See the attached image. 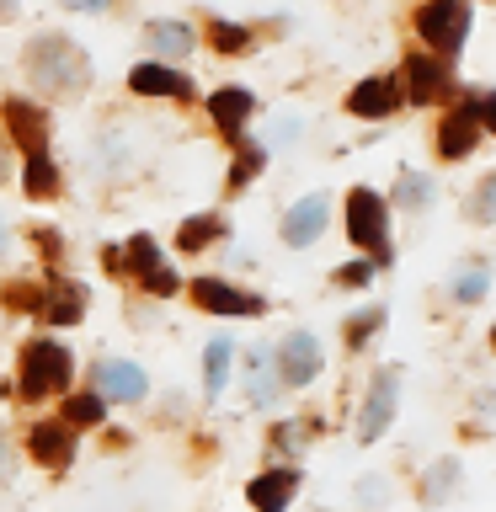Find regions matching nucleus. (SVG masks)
<instances>
[{
    "label": "nucleus",
    "mask_w": 496,
    "mask_h": 512,
    "mask_svg": "<svg viewBox=\"0 0 496 512\" xmlns=\"http://www.w3.org/2000/svg\"><path fill=\"white\" fill-rule=\"evenodd\" d=\"M27 75L32 86L54 91V96H80V86H86V54L70 43V38H32L27 48Z\"/></svg>",
    "instance_id": "f257e3e1"
},
{
    "label": "nucleus",
    "mask_w": 496,
    "mask_h": 512,
    "mask_svg": "<svg viewBox=\"0 0 496 512\" xmlns=\"http://www.w3.org/2000/svg\"><path fill=\"white\" fill-rule=\"evenodd\" d=\"M416 38L432 43L438 54H459L464 38H470V6L464 0H427L416 11Z\"/></svg>",
    "instance_id": "f03ea898"
},
{
    "label": "nucleus",
    "mask_w": 496,
    "mask_h": 512,
    "mask_svg": "<svg viewBox=\"0 0 496 512\" xmlns=\"http://www.w3.org/2000/svg\"><path fill=\"white\" fill-rule=\"evenodd\" d=\"M22 395L27 400H43V395H54L70 384V352H64L59 342H32L22 352Z\"/></svg>",
    "instance_id": "7ed1b4c3"
},
{
    "label": "nucleus",
    "mask_w": 496,
    "mask_h": 512,
    "mask_svg": "<svg viewBox=\"0 0 496 512\" xmlns=\"http://www.w3.org/2000/svg\"><path fill=\"white\" fill-rule=\"evenodd\" d=\"M347 235L352 246L374 251V267L390 262V240H384V198L368 187H352L347 192Z\"/></svg>",
    "instance_id": "20e7f679"
},
{
    "label": "nucleus",
    "mask_w": 496,
    "mask_h": 512,
    "mask_svg": "<svg viewBox=\"0 0 496 512\" xmlns=\"http://www.w3.org/2000/svg\"><path fill=\"white\" fill-rule=\"evenodd\" d=\"M395 400H400V374H395V368H379L374 384H368L363 416H358V438H363V443L384 438V427L395 422Z\"/></svg>",
    "instance_id": "39448f33"
},
{
    "label": "nucleus",
    "mask_w": 496,
    "mask_h": 512,
    "mask_svg": "<svg viewBox=\"0 0 496 512\" xmlns=\"http://www.w3.org/2000/svg\"><path fill=\"white\" fill-rule=\"evenodd\" d=\"M91 384H96L91 395H102V400H144V390H150L144 368L128 358H102L91 368Z\"/></svg>",
    "instance_id": "423d86ee"
},
{
    "label": "nucleus",
    "mask_w": 496,
    "mask_h": 512,
    "mask_svg": "<svg viewBox=\"0 0 496 512\" xmlns=\"http://www.w3.org/2000/svg\"><path fill=\"white\" fill-rule=\"evenodd\" d=\"M192 299H198L208 315H262L267 310L256 294H246V288H235L224 278H198V283H192Z\"/></svg>",
    "instance_id": "0eeeda50"
},
{
    "label": "nucleus",
    "mask_w": 496,
    "mask_h": 512,
    "mask_svg": "<svg viewBox=\"0 0 496 512\" xmlns=\"http://www.w3.org/2000/svg\"><path fill=\"white\" fill-rule=\"evenodd\" d=\"M272 363H278V379H283V384H310L326 358H320V342H315L310 331H294V336L278 347V358H272Z\"/></svg>",
    "instance_id": "6e6552de"
},
{
    "label": "nucleus",
    "mask_w": 496,
    "mask_h": 512,
    "mask_svg": "<svg viewBox=\"0 0 496 512\" xmlns=\"http://www.w3.org/2000/svg\"><path fill=\"white\" fill-rule=\"evenodd\" d=\"M475 139H480V102H459L443 118V128H438V155L464 160V155L475 150Z\"/></svg>",
    "instance_id": "1a4fd4ad"
},
{
    "label": "nucleus",
    "mask_w": 496,
    "mask_h": 512,
    "mask_svg": "<svg viewBox=\"0 0 496 512\" xmlns=\"http://www.w3.org/2000/svg\"><path fill=\"white\" fill-rule=\"evenodd\" d=\"M320 235H326V198H320V192H310V198H299V203L283 214V240H288L294 251H304V246H315Z\"/></svg>",
    "instance_id": "9d476101"
},
{
    "label": "nucleus",
    "mask_w": 496,
    "mask_h": 512,
    "mask_svg": "<svg viewBox=\"0 0 496 512\" xmlns=\"http://www.w3.org/2000/svg\"><path fill=\"white\" fill-rule=\"evenodd\" d=\"M27 454L48 464V470H64V464L75 459V427H64V422H38L27 432Z\"/></svg>",
    "instance_id": "9b49d317"
},
{
    "label": "nucleus",
    "mask_w": 496,
    "mask_h": 512,
    "mask_svg": "<svg viewBox=\"0 0 496 512\" xmlns=\"http://www.w3.org/2000/svg\"><path fill=\"white\" fill-rule=\"evenodd\" d=\"M6 128L27 155H48V118L22 96H6Z\"/></svg>",
    "instance_id": "f8f14e48"
},
{
    "label": "nucleus",
    "mask_w": 496,
    "mask_h": 512,
    "mask_svg": "<svg viewBox=\"0 0 496 512\" xmlns=\"http://www.w3.org/2000/svg\"><path fill=\"white\" fill-rule=\"evenodd\" d=\"M123 262L139 272L150 294H171V288H176V278H171L166 267H160V251H155L150 235H134V240H128V246H123Z\"/></svg>",
    "instance_id": "ddd939ff"
},
{
    "label": "nucleus",
    "mask_w": 496,
    "mask_h": 512,
    "mask_svg": "<svg viewBox=\"0 0 496 512\" xmlns=\"http://www.w3.org/2000/svg\"><path fill=\"white\" fill-rule=\"evenodd\" d=\"M294 486H299L294 470H267V475H256L251 486H246V502L256 512H283L288 496H294Z\"/></svg>",
    "instance_id": "4468645a"
},
{
    "label": "nucleus",
    "mask_w": 496,
    "mask_h": 512,
    "mask_svg": "<svg viewBox=\"0 0 496 512\" xmlns=\"http://www.w3.org/2000/svg\"><path fill=\"white\" fill-rule=\"evenodd\" d=\"M251 107H256L251 91H240V86H224V91L208 96V112H214V123L224 128V139H240V128H246Z\"/></svg>",
    "instance_id": "2eb2a0df"
},
{
    "label": "nucleus",
    "mask_w": 496,
    "mask_h": 512,
    "mask_svg": "<svg viewBox=\"0 0 496 512\" xmlns=\"http://www.w3.org/2000/svg\"><path fill=\"white\" fill-rule=\"evenodd\" d=\"M128 86H134V96H192L187 75L166 70V64H134V70H128Z\"/></svg>",
    "instance_id": "dca6fc26"
},
{
    "label": "nucleus",
    "mask_w": 496,
    "mask_h": 512,
    "mask_svg": "<svg viewBox=\"0 0 496 512\" xmlns=\"http://www.w3.org/2000/svg\"><path fill=\"white\" fill-rule=\"evenodd\" d=\"M406 86H411V102H438L448 91V70L427 54H411L406 59Z\"/></svg>",
    "instance_id": "f3484780"
},
{
    "label": "nucleus",
    "mask_w": 496,
    "mask_h": 512,
    "mask_svg": "<svg viewBox=\"0 0 496 512\" xmlns=\"http://www.w3.org/2000/svg\"><path fill=\"white\" fill-rule=\"evenodd\" d=\"M400 102V91H395V80H363V86H352L347 96V112H358V118H384V112H395Z\"/></svg>",
    "instance_id": "a211bd4d"
},
{
    "label": "nucleus",
    "mask_w": 496,
    "mask_h": 512,
    "mask_svg": "<svg viewBox=\"0 0 496 512\" xmlns=\"http://www.w3.org/2000/svg\"><path fill=\"white\" fill-rule=\"evenodd\" d=\"M144 38H150V48H155V54H166V59H187L192 54V27L171 22V16L150 22V27H144Z\"/></svg>",
    "instance_id": "6ab92c4d"
},
{
    "label": "nucleus",
    "mask_w": 496,
    "mask_h": 512,
    "mask_svg": "<svg viewBox=\"0 0 496 512\" xmlns=\"http://www.w3.org/2000/svg\"><path fill=\"white\" fill-rule=\"evenodd\" d=\"M80 299H86V294H80V283H54V288L43 294L38 310L54 320V326H75V320L86 315V304H80Z\"/></svg>",
    "instance_id": "aec40b11"
},
{
    "label": "nucleus",
    "mask_w": 496,
    "mask_h": 512,
    "mask_svg": "<svg viewBox=\"0 0 496 512\" xmlns=\"http://www.w3.org/2000/svg\"><path fill=\"white\" fill-rule=\"evenodd\" d=\"M230 363H235V342H230V336H219V342H208V352H203V390H208V400H219V395H224V379H230Z\"/></svg>",
    "instance_id": "412c9836"
},
{
    "label": "nucleus",
    "mask_w": 496,
    "mask_h": 512,
    "mask_svg": "<svg viewBox=\"0 0 496 512\" xmlns=\"http://www.w3.org/2000/svg\"><path fill=\"white\" fill-rule=\"evenodd\" d=\"M246 374H251V406L278 400V363L267 358V347H256L251 358H246Z\"/></svg>",
    "instance_id": "4be33fe9"
},
{
    "label": "nucleus",
    "mask_w": 496,
    "mask_h": 512,
    "mask_svg": "<svg viewBox=\"0 0 496 512\" xmlns=\"http://www.w3.org/2000/svg\"><path fill=\"white\" fill-rule=\"evenodd\" d=\"M22 187H27V198H54L59 192V171H54V160L48 155H27V171H22Z\"/></svg>",
    "instance_id": "5701e85b"
},
{
    "label": "nucleus",
    "mask_w": 496,
    "mask_h": 512,
    "mask_svg": "<svg viewBox=\"0 0 496 512\" xmlns=\"http://www.w3.org/2000/svg\"><path fill=\"white\" fill-rule=\"evenodd\" d=\"M107 400L102 395H70L64 400V427H102Z\"/></svg>",
    "instance_id": "b1692460"
},
{
    "label": "nucleus",
    "mask_w": 496,
    "mask_h": 512,
    "mask_svg": "<svg viewBox=\"0 0 496 512\" xmlns=\"http://www.w3.org/2000/svg\"><path fill=\"white\" fill-rule=\"evenodd\" d=\"M427 203H432V182L422 171H406L395 182V208H427Z\"/></svg>",
    "instance_id": "393cba45"
},
{
    "label": "nucleus",
    "mask_w": 496,
    "mask_h": 512,
    "mask_svg": "<svg viewBox=\"0 0 496 512\" xmlns=\"http://www.w3.org/2000/svg\"><path fill=\"white\" fill-rule=\"evenodd\" d=\"M262 160H267V144H240L235 150V166H230V187H246L256 171H262Z\"/></svg>",
    "instance_id": "a878e982"
},
{
    "label": "nucleus",
    "mask_w": 496,
    "mask_h": 512,
    "mask_svg": "<svg viewBox=\"0 0 496 512\" xmlns=\"http://www.w3.org/2000/svg\"><path fill=\"white\" fill-rule=\"evenodd\" d=\"M454 480H459V464H454V459L432 464V475L422 480V502H443V496L454 491Z\"/></svg>",
    "instance_id": "bb28decb"
},
{
    "label": "nucleus",
    "mask_w": 496,
    "mask_h": 512,
    "mask_svg": "<svg viewBox=\"0 0 496 512\" xmlns=\"http://www.w3.org/2000/svg\"><path fill=\"white\" fill-rule=\"evenodd\" d=\"M208 43H214L219 54H246V48H251V32L235 27V22H214V27H208Z\"/></svg>",
    "instance_id": "cd10ccee"
},
{
    "label": "nucleus",
    "mask_w": 496,
    "mask_h": 512,
    "mask_svg": "<svg viewBox=\"0 0 496 512\" xmlns=\"http://www.w3.org/2000/svg\"><path fill=\"white\" fill-rule=\"evenodd\" d=\"M214 235H224V224H219V219H187V224H182V235H176V246H182V251H203Z\"/></svg>",
    "instance_id": "c85d7f7f"
},
{
    "label": "nucleus",
    "mask_w": 496,
    "mask_h": 512,
    "mask_svg": "<svg viewBox=\"0 0 496 512\" xmlns=\"http://www.w3.org/2000/svg\"><path fill=\"white\" fill-rule=\"evenodd\" d=\"M486 288H491V272H486V267H470V272H459L454 299H459V304H475V299H486Z\"/></svg>",
    "instance_id": "c756f323"
},
{
    "label": "nucleus",
    "mask_w": 496,
    "mask_h": 512,
    "mask_svg": "<svg viewBox=\"0 0 496 512\" xmlns=\"http://www.w3.org/2000/svg\"><path fill=\"white\" fill-rule=\"evenodd\" d=\"M379 326H384V315H379V310H363L358 320H347V347H363Z\"/></svg>",
    "instance_id": "7c9ffc66"
},
{
    "label": "nucleus",
    "mask_w": 496,
    "mask_h": 512,
    "mask_svg": "<svg viewBox=\"0 0 496 512\" xmlns=\"http://www.w3.org/2000/svg\"><path fill=\"white\" fill-rule=\"evenodd\" d=\"M294 139H299V118H294V112H283V118H272V134H267V144H272V150H288Z\"/></svg>",
    "instance_id": "2f4dec72"
},
{
    "label": "nucleus",
    "mask_w": 496,
    "mask_h": 512,
    "mask_svg": "<svg viewBox=\"0 0 496 512\" xmlns=\"http://www.w3.org/2000/svg\"><path fill=\"white\" fill-rule=\"evenodd\" d=\"M368 278H374V262H347V267H336V283H342V288H363Z\"/></svg>",
    "instance_id": "473e14b6"
},
{
    "label": "nucleus",
    "mask_w": 496,
    "mask_h": 512,
    "mask_svg": "<svg viewBox=\"0 0 496 512\" xmlns=\"http://www.w3.org/2000/svg\"><path fill=\"white\" fill-rule=\"evenodd\" d=\"M475 214L480 219H496V171L480 182V192H475Z\"/></svg>",
    "instance_id": "72a5a7b5"
},
{
    "label": "nucleus",
    "mask_w": 496,
    "mask_h": 512,
    "mask_svg": "<svg viewBox=\"0 0 496 512\" xmlns=\"http://www.w3.org/2000/svg\"><path fill=\"white\" fill-rule=\"evenodd\" d=\"M6 304L11 310H38V294H32L27 283H16V288H6Z\"/></svg>",
    "instance_id": "f704fd0d"
},
{
    "label": "nucleus",
    "mask_w": 496,
    "mask_h": 512,
    "mask_svg": "<svg viewBox=\"0 0 496 512\" xmlns=\"http://www.w3.org/2000/svg\"><path fill=\"white\" fill-rule=\"evenodd\" d=\"M480 123H486V128H491V134H496V91L486 96V102H480Z\"/></svg>",
    "instance_id": "c9c22d12"
},
{
    "label": "nucleus",
    "mask_w": 496,
    "mask_h": 512,
    "mask_svg": "<svg viewBox=\"0 0 496 512\" xmlns=\"http://www.w3.org/2000/svg\"><path fill=\"white\" fill-rule=\"evenodd\" d=\"M64 6H75V11H102L107 0H64Z\"/></svg>",
    "instance_id": "e433bc0d"
},
{
    "label": "nucleus",
    "mask_w": 496,
    "mask_h": 512,
    "mask_svg": "<svg viewBox=\"0 0 496 512\" xmlns=\"http://www.w3.org/2000/svg\"><path fill=\"white\" fill-rule=\"evenodd\" d=\"M6 16H16V0H0V22H6Z\"/></svg>",
    "instance_id": "4c0bfd02"
},
{
    "label": "nucleus",
    "mask_w": 496,
    "mask_h": 512,
    "mask_svg": "<svg viewBox=\"0 0 496 512\" xmlns=\"http://www.w3.org/2000/svg\"><path fill=\"white\" fill-rule=\"evenodd\" d=\"M0 251H6V224H0Z\"/></svg>",
    "instance_id": "58836bf2"
},
{
    "label": "nucleus",
    "mask_w": 496,
    "mask_h": 512,
    "mask_svg": "<svg viewBox=\"0 0 496 512\" xmlns=\"http://www.w3.org/2000/svg\"><path fill=\"white\" fill-rule=\"evenodd\" d=\"M491 347H496V331H491Z\"/></svg>",
    "instance_id": "ea45409f"
}]
</instances>
